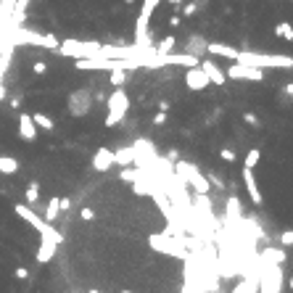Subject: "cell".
<instances>
[{"instance_id": "6da1fadb", "label": "cell", "mask_w": 293, "mask_h": 293, "mask_svg": "<svg viewBox=\"0 0 293 293\" xmlns=\"http://www.w3.org/2000/svg\"><path fill=\"white\" fill-rule=\"evenodd\" d=\"M241 63H249L256 69H293V58L291 56H272V53H251V50H238Z\"/></svg>"}, {"instance_id": "7a4b0ae2", "label": "cell", "mask_w": 293, "mask_h": 293, "mask_svg": "<svg viewBox=\"0 0 293 293\" xmlns=\"http://www.w3.org/2000/svg\"><path fill=\"white\" fill-rule=\"evenodd\" d=\"M185 238H175L169 233H153L148 235V246L159 254H167V256H175V259H188V249H185Z\"/></svg>"}, {"instance_id": "3957f363", "label": "cell", "mask_w": 293, "mask_h": 293, "mask_svg": "<svg viewBox=\"0 0 293 293\" xmlns=\"http://www.w3.org/2000/svg\"><path fill=\"white\" fill-rule=\"evenodd\" d=\"M175 175L185 182L188 188H193L196 196H209V190H212V182H209V177L198 167H193V164H188V161H177Z\"/></svg>"}, {"instance_id": "277c9868", "label": "cell", "mask_w": 293, "mask_h": 293, "mask_svg": "<svg viewBox=\"0 0 293 293\" xmlns=\"http://www.w3.org/2000/svg\"><path fill=\"white\" fill-rule=\"evenodd\" d=\"M100 48L103 45L95 42V40H63L58 45V53L61 56H69V58H93V56H100Z\"/></svg>"}, {"instance_id": "5b68a950", "label": "cell", "mask_w": 293, "mask_h": 293, "mask_svg": "<svg viewBox=\"0 0 293 293\" xmlns=\"http://www.w3.org/2000/svg\"><path fill=\"white\" fill-rule=\"evenodd\" d=\"M16 214H19L21 219H26V222H29V225H32V227H34V230H37V233H40L42 238H50V241L56 243V246H58V243L63 241V238H61V233L56 230V227H53L50 222H45L42 217H37V214H34L29 206L19 204V206H16Z\"/></svg>"}, {"instance_id": "8992f818", "label": "cell", "mask_w": 293, "mask_h": 293, "mask_svg": "<svg viewBox=\"0 0 293 293\" xmlns=\"http://www.w3.org/2000/svg\"><path fill=\"white\" fill-rule=\"evenodd\" d=\"M127 108H130V98L122 87H116L111 98H108V114H106V127H116L122 119L127 116Z\"/></svg>"}, {"instance_id": "52a82bcc", "label": "cell", "mask_w": 293, "mask_h": 293, "mask_svg": "<svg viewBox=\"0 0 293 293\" xmlns=\"http://www.w3.org/2000/svg\"><path fill=\"white\" fill-rule=\"evenodd\" d=\"M16 40L26 42V45H37V48H50V50H58V45H61L53 34H37L32 29H19L16 32Z\"/></svg>"}, {"instance_id": "ba28073f", "label": "cell", "mask_w": 293, "mask_h": 293, "mask_svg": "<svg viewBox=\"0 0 293 293\" xmlns=\"http://www.w3.org/2000/svg\"><path fill=\"white\" fill-rule=\"evenodd\" d=\"M230 79H249V82H262L264 79V69H256V66H249V63H241L235 61L233 66H227L225 71Z\"/></svg>"}, {"instance_id": "9c48e42d", "label": "cell", "mask_w": 293, "mask_h": 293, "mask_svg": "<svg viewBox=\"0 0 293 293\" xmlns=\"http://www.w3.org/2000/svg\"><path fill=\"white\" fill-rule=\"evenodd\" d=\"M93 95L90 90H77V93L69 95V114L71 116H85L87 111H93Z\"/></svg>"}, {"instance_id": "30bf717a", "label": "cell", "mask_w": 293, "mask_h": 293, "mask_svg": "<svg viewBox=\"0 0 293 293\" xmlns=\"http://www.w3.org/2000/svg\"><path fill=\"white\" fill-rule=\"evenodd\" d=\"M185 85H188V90L201 93V90L212 87V82H209V77L204 74V69H201V66H190V69H185Z\"/></svg>"}, {"instance_id": "8fae6325", "label": "cell", "mask_w": 293, "mask_h": 293, "mask_svg": "<svg viewBox=\"0 0 293 293\" xmlns=\"http://www.w3.org/2000/svg\"><path fill=\"white\" fill-rule=\"evenodd\" d=\"M198 66L204 69V74L209 77V82H212V85H217V87H225V82H227V74H225V71L217 66L214 61H209V58H206V61H198Z\"/></svg>"}, {"instance_id": "7c38bea8", "label": "cell", "mask_w": 293, "mask_h": 293, "mask_svg": "<svg viewBox=\"0 0 293 293\" xmlns=\"http://www.w3.org/2000/svg\"><path fill=\"white\" fill-rule=\"evenodd\" d=\"M243 185H246V190H249V196H251L254 204H256V206H262V204H264V196H262L259 185H256L254 169H249V167H243Z\"/></svg>"}, {"instance_id": "4fadbf2b", "label": "cell", "mask_w": 293, "mask_h": 293, "mask_svg": "<svg viewBox=\"0 0 293 293\" xmlns=\"http://www.w3.org/2000/svg\"><path fill=\"white\" fill-rule=\"evenodd\" d=\"M114 167V151L111 148H98L93 156V169L95 172H108Z\"/></svg>"}, {"instance_id": "5bb4252c", "label": "cell", "mask_w": 293, "mask_h": 293, "mask_svg": "<svg viewBox=\"0 0 293 293\" xmlns=\"http://www.w3.org/2000/svg\"><path fill=\"white\" fill-rule=\"evenodd\" d=\"M206 53H209V56H217V58H230V61L238 58V48H233V45H225V42H209L206 45Z\"/></svg>"}, {"instance_id": "9a60e30c", "label": "cell", "mask_w": 293, "mask_h": 293, "mask_svg": "<svg viewBox=\"0 0 293 293\" xmlns=\"http://www.w3.org/2000/svg\"><path fill=\"white\" fill-rule=\"evenodd\" d=\"M19 135L26 143H32L34 137H37V127H34V122H32V114H26V111L19 114Z\"/></svg>"}, {"instance_id": "2e32d148", "label": "cell", "mask_w": 293, "mask_h": 293, "mask_svg": "<svg viewBox=\"0 0 293 293\" xmlns=\"http://www.w3.org/2000/svg\"><path fill=\"white\" fill-rule=\"evenodd\" d=\"M206 45H209V42L201 37V34H190V37H188V45H185V53H188V56H196V58L201 61V58L206 56Z\"/></svg>"}, {"instance_id": "e0dca14e", "label": "cell", "mask_w": 293, "mask_h": 293, "mask_svg": "<svg viewBox=\"0 0 293 293\" xmlns=\"http://www.w3.org/2000/svg\"><path fill=\"white\" fill-rule=\"evenodd\" d=\"M53 254H56V243H53L50 238H42V243L37 249V262H50Z\"/></svg>"}, {"instance_id": "ac0fdd59", "label": "cell", "mask_w": 293, "mask_h": 293, "mask_svg": "<svg viewBox=\"0 0 293 293\" xmlns=\"http://www.w3.org/2000/svg\"><path fill=\"white\" fill-rule=\"evenodd\" d=\"M58 214H61V198L53 196L50 204H48V209H45V214H42V219H45V222H56Z\"/></svg>"}, {"instance_id": "d6986e66", "label": "cell", "mask_w": 293, "mask_h": 293, "mask_svg": "<svg viewBox=\"0 0 293 293\" xmlns=\"http://www.w3.org/2000/svg\"><path fill=\"white\" fill-rule=\"evenodd\" d=\"M32 122H34V127H37V130H45V132H50L53 127H56V124H53V119H50L48 114H42V111H34V114H32Z\"/></svg>"}, {"instance_id": "ffe728a7", "label": "cell", "mask_w": 293, "mask_h": 293, "mask_svg": "<svg viewBox=\"0 0 293 293\" xmlns=\"http://www.w3.org/2000/svg\"><path fill=\"white\" fill-rule=\"evenodd\" d=\"M19 172V161H16L13 156H0V175H16Z\"/></svg>"}, {"instance_id": "44dd1931", "label": "cell", "mask_w": 293, "mask_h": 293, "mask_svg": "<svg viewBox=\"0 0 293 293\" xmlns=\"http://www.w3.org/2000/svg\"><path fill=\"white\" fill-rule=\"evenodd\" d=\"M132 161H135V151H132V148H119V151H114V164L130 167Z\"/></svg>"}, {"instance_id": "7402d4cb", "label": "cell", "mask_w": 293, "mask_h": 293, "mask_svg": "<svg viewBox=\"0 0 293 293\" xmlns=\"http://www.w3.org/2000/svg\"><path fill=\"white\" fill-rule=\"evenodd\" d=\"M175 45H177V42H175V34H167V37H164L153 50H156V56H167V53L175 50Z\"/></svg>"}, {"instance_id": "603a6c76", "label": "cell", "mask_w": 293, "mask_h": 293, "mask_svg": "<svg viewBox=\"0 0 293 293\" xmlns=\"http://www.w3.org/2000/svg\"><path fill=\"white\" fill-rule=\"evenodd\" d=\"M227 219L230 222L241 219V204H238V198H227Z\"/></svg>"}, {"instance_id": "cb8c5ba5", "label": "cell", "mask_w": 293, "mask_h": 293, "mask_svg": "<svg viewBox=\"0 0 293 293\" xmlns=\"http://www.w3.org/2000/svg\"><path fill=\"white\" fill-rule=\"evenodd\" d=\"M262 161V151L259 148H251L249 153H246V159H243V167H249V169H254L256 164Z\"/></svg>"}, {"instance_id": "d4e9b609", "label": "cell", "mask_w": 293, "mask_h": 293, "mask_svg": "<svg viewBox=\"0 0 293 293\" xmlns=\"http://www.w3.org/2000/svg\"><path fill=\"white\" fill-rule=\"evenodd\" d=\"M275 34H278V37H286L288 42L293 40V26L288 24V21H280L278 26H275Z\"/></svg>"}, {"instance_id": "484cf974", "label": "cell", "mask_w": 293, "mask_h": 293, "mask_svg": "<svg viewBox=\"0 0 293 293\" xmlns=\"http://www.w3.org/2000/svg\"><path fill=\"white\" fill-rule=\"evenodd\" d=\"M37 201H40V185H37V182H32V185L29 188H26V204H37Z\"/></svg>"}, {"instance_id": "4316f807", "label": "cell", "mask_w": 293, "mask_h": 293, "mask_svg": "<svg viewBox=\"0 0 293 293\" xmlns=\"http://www.w3.org/2000/svg\"><path fill=\"white\" fill-rule=\"evenodd\" d=\"M124 79H127L124 69H111V85H114V87H122Z\"/></svg>"}, {"instance_id": "83f0119b", "label": "cell", "mask_w": 293, "mask_h": 293, "mask_svg": "<svg viewBox=\"0 0 293 293\" xmlns=\"http://www.w3.org/2000/svg\"><path fill=\"white\" fill-rule=\"evenodd\" d=\"M280 246H293V230H286L280 235Z\"/></svg>"}, {"instance_id": "f1b7e54d", "label": "cell", "mask_w": 293, "mask_h": 293, "mask_svg": "<svg viewBox=\"0 0 293 293\" xmlns=\"http://www.w3.org/2000/svg\"><path fill=\"white\" fill-rule=\"evenodd\" d=\"M32 69H34V74H45V71H48V63H45V61H34Z\"/></svg>"}, {"instance_id": "f546056e", "label": "cell", "mask_w": 293, "mask_h": 293, "mask_svg": "<svg viewBox=\"0 0 293 293\" xmlns=\"http://www.w3.org/2000/svg\"><path fill=\"white\" fill-rule=\"evenodd\" d=\"M82 219H85V222H93V219H95V212H93V209H82V214H79Z\"/></svg>"}, {"instance_id": "4dcf8cb0", "label": "cell", "mask_w": 293, "mask_h": 293, "mask_svg": "<svg viewBox=\"0 0 293 293\" xmlns=\"http://www.w3.org/2000/svg\"><path fill=\"white\" fill-rule=\"evenodd\" d=\"M219 156H222L225 161H235V153L230 148H222V151H219Z\"/></svg>"}, {"instance_id": "1f68e13d", "label": "cell", "mask_w": 293, "mask_h": 293, "mask_svg": "<svg viewBox=\"0 0 293 293\" xmlns=\"http://www.w3.org/2000/svg\"><path fill=\"white\" fill-rule=\"evenodd\" d=\"M13 275H16V280H26V278H29V272H26L24 267H16V272H13Z\"/></svg>"}, {"instance_id": "d6a6232c", "label": "cell", "mask_w": 293, "mask_h": 293, "mask_svg": "<svg viewBox=\"0 0 293 293\" xmlns=\"http://www.w3.org/2000/svg\"><path fill=\"white\" fill-rule=\"evenodd\" d=\"M164 122H167V111H159L153 116V124H164Z\"/></svg>"}, {"instance_id": "836d02e7", "label": "cell", "mask_w": 293, "mask_h": 293, "mask_svg": "<svg viewBox=\"0 0 293 293\" xmlns=\"http://www.w3.org/2000/svg\"><path fill=\"white\" fill-rule=\"evenodd\" d=\"M243 119H246V122H249L251 127H259V119H256L254 114H243Z\"/></svg>"}, {"instance_id": "e575fe53", "label": "cell", "mask_w": 293, "mask_h": 293, "mask_svg": "<svg viewBox=\"0 0 293 293\" xmlns=\"http://www.w3.org/2000/svg\"><path fill=\"white\" fill-rule=\"evenodd\" d=\"M196 8H198L196 3H188V5H185V11H182V13H185V16H193V13H196Z\"/></svg>"}, {"instance_id": "d590c367", "label": "cell", "mask_w": 293, "mask_h": 293, "mask_svg": "<svg viewBox=\"0 0 293 293\" xmlns=\"http://www.w3.org/2000/svg\"><path fill=\"white\" fill-rule=\"evenodd\" d=\"M69 206H71V201H69V198H61V212H66Z\"/></svg>"}, {"instance_id": "8d00e7d4", "label": "cell", "mask_w": 293, "mask_h": 293, "mask_svg": "<svg viewBox=\"0 0 293 293\" xmlns=\"http://www.w3.org/2000/svg\"><path fill=\"white\" fill-rule=\"evenodd\" d=\"M169 26H175V29H177V26H180V16H172V19H169Z\"/></svg>"}, {"instance_id": "74e56055", "label": "cell", "mask_w": 293, "mask_h": 293, "mask_svg": "<svg viewBox=\"0 0 293 293\" xmlns=\"http://www.w3.org/2000/svg\"><path fill=\"white\" fill-rule=\"evenodd\" d=\"M286 95H293V85H286Z\"/></svg>"}, {"instance_id": "f35d334b", "label": "cell", "mask_w": 293, "mask_h": 293, "mask_svg": "<svg viewBox=\"0 0 293 293\" xmlns=\"http://www.w3.org/2000/svg\"><path fill=\"white\" fill-rule=\"evenodd\" d=\"M124 3H130V5H132V3H135V0H124Z\"/></svg>"}, {"instance_id": "ab89813d", "label": "cell", "mask_w": 293, "mask_h": 293, "mask_svg": "<svg viewBox=\"0 0 293 293\" xmlns=\"http://www.w3.org/2000/svg\"><path fill=\"white\" fill-rule=\"evenodd\" d=\"M122 293H132V291H122Z\"/></svg>"}, {"instance_id": "60d3db41", "label": "cell", "mask_w": 293, "mask_h": 293, "mask_svg": "<svg viewBox=\"0 0 293 293\" xmlns=\"http://www.w3.org/2000/svg\"><path fill=\"white\" fill-rule=\"evenodd\" d=\"M291 288H293V278H291Z\"/></svg>"}]
</instances>
